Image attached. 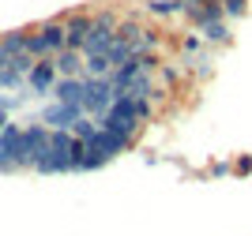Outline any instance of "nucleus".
I'll list each match as a JSON object with an SVG mask.
<instances>
[{"label":"nucleus","mask_w":252,"mask_h":236,"mask_svg":"<svg viewBox=\"0 0 252 236\" xmlns=\"http://www.w3.org/2000/svg\"><path fill=\"white\" fill-rule=\"evenodd\" d=\"M91 23H94L91 11H64V34H68V45H72V49H83L87 45Z\"/></svg>","instance_id":"7ed1b4c3"},{"label":"nucleus","mask_w":252,"mask_h":236,"mask_svg":"<svg viewBox=\"0 0 252 236\" xmlns=\"http://www.w3.org/2000/svg\"><path fill=\"white\" fill-rule=\"evenodd\" d=\"M57 79H61V72H57V60H53V56H38L34 68L27 72V86H31V94H53Z\"/></svg>","instance_id":"f03ea898"},{"label":"nucleus","mask_w":252,"mask_h":236,"mask_svg":"<svg viewBox=\"0 0 252 236\" xmlns=\"http://www.w3.org/2000/svg\"><path fill=\"white\" fill-rule=\"evenodd\" d=\"M11 169H27V154H23V128L8 120V128L0 131V173Z\"/></svg>","instance_id":"f257e3e1"}]
</instances>
